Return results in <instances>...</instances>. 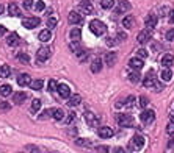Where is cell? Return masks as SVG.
Masks as SVG:
<instances>
[{
  "instance_id": "1",
  "label": "cell",
  "mask_w": 174,
  "mask_h": 153,
  "mask_svg": "<svg viewBox=\"0 0 174 153\" xmlns=\"http://www.w3.org/2000/svg\"><path fill=\"white\" fill-rule=\"evenodd\" d=\"M89 30H91L96 36H101V35H104V33L107 31V27H105V23H102L101 20L94 19V20L89 22Z\"/></svg>"
},
{
  "instance_id": "2",
  "label": "cell",
  "mask_w": 174,
  "mask_h": 153,
  "mask_svg": "<svg viewBox=\"0 0 174 153\" xmlns=\"http://www.w3.org/2000/svg\"><path fill=\"white\" fill-rule=\"evenodd\" d=\"M144 145V138L141 134H135L132 139H130V144H129V150H135L138 151L140 148H143Z\"/></svg>"
},
{
  "instance_id": "3",
  "label": "cell",
  "mask_w": 174,
  "mask_h": 153,
  "mask_svg": "<svg viewBox=\"0 0 174 153\" xmlns=\"http://www.w3.org/2000/svg\"><path fill=\"white\" fill-rule=\"evenodd\" d=\"M140 119H141V122L143 123H152L154 120H155V113L152 111V110H144L141 114H140Z\"/></svg>"
},
{
  "instance_id": "4",
  "label": "cell",
  "mask_w": 174,
  "mask_h": 153,
  "mask_svg": "<svg viewBox=\"0 0 174 153\" xmlns=\"http://www.w3.org/2000/svg\"><path fill=\"white\" fill-rule=\"evenodd\" d=\"M116 120L121 126H132L133 125V117L130 114H118Z\"/></svg>"
},
{
  "instance_id": "5",
  "label": "cell",
  "mask_w": 174,
  "mask_h": 153,
  "mask_svg": "<svg viewBox=\"0 0 174 153\" xmlns=\"http://www.w3.org/2000/svg\"><path fill=\"white\" fill-rule=\"evenodd\" d=\"M49 58H50V48H49V47H41V48L38 50V53H36V61L44 63V61H47Z\"/></svg>"
},
{
  "instance_id": "6",
  "label": "cell",
  "mask_w": 174,
  "mask_h": 153,
  "mask_svg": "<svg viewBox=\"0 0 174 153\" xmlns=\"http://www.w3.org/2000/svg\"><path fill=\"white\" fill-rule=\"evenodd\" d=\"M39 22H41V20H39L38 17H25V19L22 20V25H24L25 28L32 30V28H36V27H38Z\"/></svg>"
},
{
  "instance_id": "7",
  "label": "cell",
  "mask_w": 174,
  "mask_h": 153,
  "mask_svg": "<svg viewBox=\"0 0 174 153\" xmlns=\"http://www.w3.org/2000/svg\"><path fill=\"white\" fill-rule=\"evenodd\" d=\"M57 92L60 94L61 98H69L71 97V89L67 85H58L57 86Z\"/></svg>"
},
{
  "instance_id": "8",
  "label": "cell",
  "mask_w": 174,
  "mask_h": 153,
  "mask_svg": "<svg viewBox=\"0 0 174 153\" xmlns=\"http://www.w3.org/2000/svg\"><path fill=\"white\" fill-rule=\"evenodd\" d=\"M137 39H138V42H140V44H146V42H149V39H151V31H149V28H147V30L140 31V33H138V36H137Z\"/></svg>"
},
{
  "instance_id": "9",
  "label": "cell",
  "mask_w": 174,
  "mask_h": 153,
  "mask_svg": "<svg viewBox=\"0 0 174 153\" xmlns=\"http://www.w3.org/2000/svg\"><path fill=\"white\" fill-rule=\"evenodd\" d=\"M30 83H32V78H30V75H27V73H22V75H19L17 76V85L19 86H30Z\"/></svg>"
},
{
  "instance_id": "10",
  "label": "cell",
  "mask_w": 174,
  "mask_h": 153,
  "mask_svg": "<svg viewBox=\"0 0 174 153\" xmlns=\"http://www.w3.org/2000/svg\"><path fill=\"white\" fill-rule=\"evenodd\" d=\"M122 27L124 28H127V30H130V28H133L135 27V17L133 16H126V17H124L122 19Z\"/></svg>"
},
{
  "instance_id": "11",
  "label": "cell",
  "mask_w": 174,
  "mask_h": 153,
  "mask_svg": "<svg viewBox=\"0 0 174 153\" xmlns=\"http://www.w3.org/2000/svg\"><path fill=\"white\" fill-rule=\"evenodd\" d=\"M130 10V3L127 0H118V8L115 10L116 13H126Z\"/></svg>"
},
{
  "instance_id": "12",
  "label": "cell",
  "mask_w": 174,
  "mask_h": 153,
  "mask_svg": "<svg viewBox=\"0 0 174 153\" xmlns=\"http://www.w3.org/2000/svg\"><path fill=\"white\" fill-rule=\"evenodd\" d=\"M67 20H69V23H72V25H77V23L82 22V16H80L77 11H71L69 16H67Z\"/></svg>"
},
{
  "instance_id": "13",
  "label": "cell",
  "mask_w": 174,
  "mask_h": 153,
  "mask_svg": "<svg viewBox=\"0 0 174 153\" xmlns=\"http://www.w3.org/2000/svg\"><path fill=\"white\" fill-rule=\"evenodd\" d=\"M25 100H27V94L25 92H14L13 94V101L16 105H22Z\"/></svg>"
},
{
  "instance_id": "14",
  "label": "cell",
  "mask_w": 174,
  "mask_h": 153,
  "mask_svg": "<svg viewBox=\"0 0 174 153\" xmlns=\"http://www.w3.org/2000/svg\"><path fill=\"white\" fill-rule=\"evenodd\" d=\"M144 25L151 30V28H154L155 25H157V16L155 14H149L146 19H144Z\"/></svg>"
},
{
  "instance_id": "15",
  "label": "cell",
  "mask_w": 174,
  "mask_h": 153,
  "mask_svg": "<svg viewBox=\"0 0 174 153\" xmlns=\"http://www.w3.org/2000/svg\"><path fill=\"white\" fill-rule=\"evenodd\" d=\"M85 120L89 126H97L99 125V119L93 114V113H85Z\"/></svg>"
},
{
  "instance_id": "16",
  "label": "cell",
  "mask_w": 174,
  "mask_h": 153,
  "mask_svg": "<svg viewBox=\"0 0 174 153\" xmlns=\"http://www.w3.org/2000/svg\"><path fill=\"white\" fill-rule=\"evenodd\" d=\"M143 83H144V86H146V88H152V86H154V83H155V78H154V72H152V70H149V73L144 76Z\"/></svg>"
},
{
  "instance_id": "17",
  "label": "cell",
  "mask_w": 174,
  "mask_h": 153,
  "mask_svg": "<svg viewBox=\"0 0 174 153\" xmlns=\"http://www.w3.org/2000/svg\"><path fill=\"white\" fill-rule=\"evenodd\" d=\"M129 66H130L133 70H140V69H143L144 63H143L141 58H132V60L129 61Z\"/></svg>"
},
{
  "instance_id": "18",
  "label": "cell",
  "mask_w": 174,
  "mask_h": 153,
  "mask_svg": "<svg viewBox=\"0 0 174 153\" xmlns=\"http://www.w3.org/2000/svg\"><path fill=\"white\" fill-rule=\"evenodd\" d=\"M97 133H99L101 138H111L113 136V130L110 128V126H101Z\"/></svg>"
},
{
  "instance_id": "19",
  "label": "cell",
  "mask_w": 174,
  "mask_h": 153,
  "mask_svg": "<svg viewBox=\"0 0 174 153\" xmlns=\"http://www.w3.org/2000/svg\"><path fill=\"white\" fill-rule=\"evenodd\" d=\"M171 76H172L171 69H169V67H163V69H162V73H160V78H162L163 81H169Z\"/></svg>"
},
{
  "instance_id": "20",
  "label": "cell",
  "mask_w": 174,
  "mask_h": 153,
  "mask_svg": "<svg viewBox=\"0 0 174 153\" xmlns=\"http://www.w3.org/2000/svg\"><path fill=\"white\" fill-rule=\"evenodd\" d=\"M80 101H82V97H80L79 94H76V95H71V97H69L67 105H69V106H79Z\"/></svg>"
},
{
  "instance_id": "21",
  "label": "cell",
  "mask_w": 174,
  "mask_h": 153,
  "mask_svg": "<svg viewBox=\"0 0 174 153\" xmlns=\"http://www.w3.org/2000/svg\"><path fill=\"white\" fill-rule=\"evenodd\" d=\"M172 63H174V56L172 55H163V58H162V66L163 67H171L172 66Z\"/></svg>"
},
{
  "instance_id": "22",
  "label": "cell",
  "mask_w": 174,
  "mask_h": 153,
  "mask_svg": "<svg viewBox=\"0 0 174 153\" xmlns=\"http://www.w3.org/2000/svg\"><path fill=\"white\" fill-rule=\"evenodd\" d=\"M50 38H52V31H50V30H42V31L39 33V41H41V42L50 41Z\"/></svg>"
},
{
  "instance_id": "23",
  "label": "cell",
  "mask_w": 174,
  "mask_h": 153,
  "mask_svg": "<svg viewBox=\"0 0 174 153\" xmlns=\"http://www.w3.org/2000/svg\"><path fill=\"white\" fill-rule=\"evenodd\" d=\"M17 42H19V36H17V33H11V35L8 36V39H7V44H8L10 47L17 45Z\"/></svg>"
},
{
  "instance_id": "24",
  "label": "cell",
  "mask_w": 174,
  "mask_h": 153,
  "mask_svg": "<svg viewBox=\"0 0 174 153\" xmlns=\"http://www.w3.org/2000/svg\"><path fill=\"white\" fill-rule=\"evenodd\" d=\"M64 111L61 110V108H57V110H52V117L55 119V120H63L64 119Z\"/></svg>"
},
{
  "instance_id": "25",
  "label": "cell",
  "mask_w": 174,
  "mask_h": 153,
  "mask_svg": "<svg viewBox=\"0 0 174 153\" xmlns=\"http://www.w3.org/2000/svg\"><path fill=\"white\" fill-rule=\"evenodd\" d=\"M10 73H11V69H10V66H8V64L0 66V76H2V78H8Z\"/></svg>"
},
{
  "instance_id": "26",
  "label": "cell",
  "mask_w": 174,
  "mask_h": 153,
  "mask_svg": "<svg viewBox=\"0 0 174 153\" xmlns=\"http://www.w3.org/2000/svg\"><path fill=\"white\" fill-rule=\"evenodd\" d=\"M101 70H102V63H101V60H94V61L91 63V72L97 73V72H101Z\"/></svg>"
},
{
  "instance_id": "27",
  "label": "cell",
  "mask_w": 174,
  "mask_h": 153,
  "mask_svg": "<svg viewBox=\"0 0 174 153\" xmlns=\"http://www.w3.org/2000/svg\"><path fill=\"white\" fill-rule=\"evenodd\" d=\"M105 63H107L108 66H113V64L116 63V53H115V52H108V53L105 55Z\"/></svg>"
},
{
  "instance_id": "28",
  "label": "cell",
  "mask_w": 174,
  "mask_h": 153,
  "mask_svg": "<svg viewBox=\"0 0 174 153\" xmlns=\"http://www.w3.org/2000/svg\"><path fill=\"white\" fill-rule=\"evenodd\" d=\"M69 36H71V39H72V41H80V38H82V31H80V28H72Z\"/></svg>"
},
{
  "instance_id": "29",
  "label": "cell",
  "mask_w": 174,
  "mask_h": 153,
  "mask_svg": "<svg viewBox=\"0 0 174 153\" xmlns=\"http://www.w3.org/2000/svg\"><path fill=\"white\" fill-rule=\"evenodd\" d=\"M129 80H130L132 83H140V81H141V75H140V72L135 70V72L129 73Z\"/></svg>"
},
{
  "instance_id": "30",
  "label": "cell",
  "mask_w": 174,
  "mask_h": 153,
  "mask_svg": "<svg viewBox=\"0 0 174 153\" xmlns=\"http://www.w3.org/2000/svg\"><path fill=\"white\" fill-rule=\"evenodd\" d=\"M11 92H13V89H11V86H10V85H3V86H0V94H2L3 97L11 95Z\"/></svg>"
},
{
  "instance_id": "31",
  "label": "cell",
  "mask_w": 174,
  "mask_h": 153,
  "mask_svg": "<svg viewBox=\"0 0 174 153\" xmlns=\"http://www.w3.org/2000/svg\"><path fill=\"white\" fill-rule=\"evenodd\" d=\"M69 48L72 50V52H76V53H79V52H80V50H83L79 41H72V42L69 44Z\"/></svg>"
},
{
  "instance_id": "32",
  "label": "cell",
  "mask_w": 174,
  "mask_h": 153,
  "mask_svg": "<svg viewBox=\"0 0 174 153\" xmlns=\"http://www.w3.org/2000/svg\"><path fill=\"white\" fill-rule=\"evenodd\" d=\"M8 13H10L11 16H19V14H20V11H19V8H17L16 3H10V5H8Z\"/></svg>"
},
{
  "instance_id": "33",
  "label": "cell",
  "mask_w": 174,
  "mask_h": 153,
  "mask_svg": "<svg viewBox=\"0 0 174 153\" xmlns=\"http://www.w3.org/2000/svg\"><path fill=\"white\" fill-rule=\"evenodd\" d=\"M82 8L86 11V13H93L94 8H93V3H91V0H83L82 2Z\"/></svg>"
},
{
  "instance_id": "34",
  "label": "cell",
  "mask_w": 174,
  "mask_h": 153,
  "mask_svg": "<svg viewBox=\"0 0 174 153\" xmlns=\"http://www.w3.org/2000/svg\"><path fill=\"white\" fill-rule=\"evenodd\" d=\"M42 85H44L42 80H35V81L30 83V88H32L33 91H39V89H42Z\"/></svg>"
},
{
  "instance_id": "35",
  "label": "cell",
  "mask_w": 174,
  "mask_h": 153,
  "mask_svg": "<svg viewBox=\"0 0 174 153\" xmlns=\"http://www.w3.org/2000/svg\"><path fill=\"white\" fill-rule=\"evenodd\" d=\"M101 5H102V8L110 10V8H113V5H115V0H102Z\"/></svg>"
},
{
  "instance_id": "36",
  "label": "cell",
  "mask_w": 174,
  "mask_h": 153,
  "mask_svg": "<svg viewBox=\"0 0 174 153\" xmlns=\"http://www.w3.org/2000/svg\"><path fill=\"white\" fill-rule=\"evenodd\" d=\"M17 60H19L20 63H24V64H27V63L30 61V56H28L27 53H24V52H22V53H19V55H17Z\"/></svg>"
},
{
  "instance_id": "37",
  "label": "cell",
  "mask_w": 174,
  "mask_h": 153,
  "mask_svg": "<svg viewBox=\"0 0 174 153\" xmlns=\"http://www.w3.org/2000/svg\"><path fill=\"white\" fill-rule=\"evenodd\" d=\"M32 110H33V111H38V110H41V100L35 98V100L32 101Z\"/></svg>"
},
{
  "instance_id": "38",
  "label": "cell",
  "mask_w": 174,
  "mask_h": 153,
  "mask_svg": "<svg viewBox=\"0 0 174 153\" xmlns=\"http://www.w3.org/2000/svg\"><path fill=\"white\" fill-rule=\"evenodd\" d=\"M57 81L55 80H50V81H49V85H47V88H49V91H50V92H55L57 91Z\"/></svg>"
},
{
  "instance_id": "39",
  "label": "cell",
  "mask_w": 174,
  "mask_h": 153,
  "mask_svg": "<svg viewBox=\"0 0 174 153\" xmlns=\"http://www.w3.org/2000/svg\"><path fill=\"white\" fill-rule=\"evenodd\" d=\"M11 105L8 103V101H0V111H10Z\"/></svg>"
},
{
  "instance_id": "40",
  "label": "cell",
  "mask_w": 174,
  "mask_h": 153,
  "mask_svg": "<svg viewBox=\"0 0 174 153\" xmlns=\"http://www.w3.org/2000/svg\"><path fill=\"white\" fill-rule=\"evenodd\" d=\"M133 105H135V97H133V95H129L127 100H126V106L130 108V106H133Z\"/></svg>"
},
{
  "instance_id": "41",
  "label": "cell",
  "mask_w": 174,
  "mask_h": 153,
  "mask_svg": "<svg viewBox=\"0 0 174 153\" xmlns=\"http://www.w3.org/2000/svg\"><path fill=\"white\" fill-rule=\"evenodd\" d=\"M76 144H77V145H85V147L91 145V142H89L88 139H82V138H80V139H76Z\"/></svg>"
},
{
  "instance_id": "42",
  "label": "cell",
  "mask_w": 174,
  "mask_h": 153,
  "mask_svg": "<svg viewBox=\"0 0 174 153\" xmlns=\"http://www.w3.org/2000/svg\"><path fill=\"white\" fill-rule=\"evenodd\" d=\"M55 25H57V19H55V17H49V19H47V27L54 28Z\"/></svg>"
},
{
  "instance_id": "43",
  "label": "cell",
  "mask_w": 174,
  "mask_h": 153,
  "mask_svg": "<svg viewBox=\"0 0 174 153\" xmlns=\"http://www.w3.org/2000/svg\"><path fill=\"white\" fill-rule=\"evenodd\" d=\"M24 8H25V10H30L32 6H33V0H24Z\"/></svg>"
},
{
  "instance_id": "44",
  "label": "cell",
  "mask_w": 174,
  "mask_h": 153,
  "mask_svg": "<svg viewBox=\"0 0 174 153\" xmlns=\"http://www.w3.org/2000/svg\"><path fill=\"white\" fill-rule=\"evenodd\" d=\"M166 133H168L169 136H174V123H169V125L166 126Z\"/></svg>"
},
{
  "instance_id": "45",
  "label": "cell",
  "mask_w": 174,
  "mask_h": 153,
  "mask_svg": "<svg viewBox=\"0 0 174 153\" xmlns=\"http://www.w3.org/2000/svg\"><path fill=\"white\" fill-rule=\"evenodd\" d=\"M44 8H46L44 2H36V5H35V10H36V11H42Z\"/></svg>"
},
{
  "instance_id": "46",
  "label": "cell",
  "mask_w": 174,
  "mask_h": 153,
  "mask_svg": "<svg viewBox=\"0 0 174 153\" xmlns=\"http://www.w3.org/2000/svg\"><path fill=\"white\" fill-rule=\"evenodd\" d=\"M166 39H168V41H174V28L168 30V33H166Z\"/></svg>"
},
{
  "instance_id": "47",
  "label": "cell",
  "mask_w": 174,
  "mask_h": 153,
  "mask_svg": "<svg viewBox=\"0 0 174 153\" xmlns=\"http://www.w3.org/2000/svg\"><path fill=\"white\" fill-rule=\"evenodd\" d=\"M146 105H147V97H144V95H143V97H140V106H141V108H144Z\"/></svg>"
},
{
  "instance_id": "48",
  "label": "cell",
  "mask_w": 174,
  "mask_h": 153,
  "mask_svg": "<svg viewBox=\"0 0 174 153\" xmlns=\"http://www.w3.org/2000/svg\"><path fill=\"white\" fill-rule=\"evenodd\" d=\"M138 55H140V58H146L147 56V50L146 48H140L138 50Z\"/></svg>"
},
{
  "instance_id": "49",
  "label": "cell",
  "mask_w": 174,
  "mask_h": 153,
  "mask_svg": "<svg viewBox=\"0 0 174 153\" xmlns=\"http://www.w3.org/2000/svg\"><path fill=\"white\" fill-rule=\"evenodd\" d=\"M74 117H76V114L74 113H67V117H66V123H71L74 120Z\"/></svg>"
},
{
  "instance_id": "50",
  "label": "cell",
  "mask_w": 174,
  "mask_h": 153,
  "mask_svg": "<svg viewBox=\"0 0 174 153\" xmlns=\"http://www.w3.org/2000/svg\"><path fill=\"white\" fill-rule=\"evenodd\" d=\"M115 44H116V41H115L113 38H107V45L111 47V45H115Z\"/></svg>"
},
{
  "instance_id": "51",
  "label": "cell",
  "mask_w": 174,
  "mask_h": 153,
  "mask_svg": "<svg viewBox=\"0 0 174 153\" xmlns=\"http://www.w3.org/2000/svg\"><path fill=\"white\" fill-rule=\"evenodd\" d=\"M168 19H169V22H171V23H174V10H172V11H169Z\"/></svg>"
},
{
  "instance_id": "52",
  "label": "cell",
  "mask_w": 174,
  "mask_h": 153,
  "mask_svg": "<svg viewBox=\"0 0 174 153\" xmlns=\"http://www.w3.org/2000/svg\"><path fill=\"white\" fill-rule=\"evenodd\" d=\"M118 39H119V41L127 39V35H126V33H118Z\"/></svg>"
},
{
  "instance_id": "53",
  "label": "cell",
  "mask_w": 174,
  "mask_h": 153,
  "mask_svg": "<svg viewBox=\"0 0 174 153\" xmlns=\"http://www.w3.org/2000/svg\"><path fill=\"white\" fill-rule=\"evenodd\" d=\"M97 150H99V153H107V147H105V145H102V147H99Z\"/></svg>"
},
{
  "instance_id": "54",
  "label": "cell",
  "mask_w": 174,
  "mask_h": 153,
  "mask_svg": "<svg viewBox=\"0 0 174 153\" xmlns=\"http://www.w3.org/2000/svg\"><path fill=\"white\" fill-rule=\"evenodd\" d=\"M115 153H126V150L121 148V147H118V148H115Z\"/></svg>"
},
{
  "instance_id": "55",
  "label": "cell",
  "mask_w": 174,
  "mask_h": 153,
  "mask_svg": "<svg viewBox=\"0 0 174 153\" xmlns=\"http://www.w3.org/2000/svg\"><path fill=\"white\" fill-rule=\"evenodd\" d=\"M7 33V28L5 27H2V25H0V36H2V35H5Z\"/></svg>"
},
{
  "instance_id": "56",
  "label": "cell",
  "mask_w": 174,
  "mask_h": 153,
  "mask_svg": "<svg viewBox=\"0 0 174 153\" xmlns=\"http://www.w3.org/2000/svg\"><path fill=\"white\" fill-rule=\"evenodd\" d=\"M168 147H169V148H174V139H171V141H169Z\"/></svg>"
},
{
  "instance_id": "57",
  "label": "cell",
  "mask_w": 174,
  "mask_h": 153,
  "mask_svg": "<svg viewBox=\"0 0 174 153\" xmlns=\"http://www.w3.org/2000/svg\"><path fill=\"white\" fill-rule=\"evenodd\" d=\"M169 120H171V123H174V113L169 114Z\"/></svg>"
},
{
  "instance_id": "58",
  "label": "cell",
  "mask_w": 174,
  "mask_h": 153,
  "mask_svg": "<svg viewBox=\"0 0 174 153\" xmlns=\"http://www.w3.org/2000/svg\"><path fill=\"white\" fill-rule=\"evenodd\" d=\"M3 10H5V8H3V5H0V14L3 13Z\"/></svg>"
},
{
  "instance_id": "59",
  "label": "cell",
  "mask_w": 174,
  "mask_h": 153,
  "mask_svg": "<svg viewBox=\"0 0 174 153\" xmlns=\"http://www.w3.org/2000/svg\"><path fill=\"white\" fill-rule=\"evenodd\" d=\"M32 153H41V151H39V150H36V148H35V150H33V151H32Z\"/></svg>"
},
{
  "instance_id": "60",
  "label": "cell",
  "mask_w": 174,
  "mask_h": 153,
  "mask_svg": "<svg viewBox=\"0 0 174 153\" xmlns=\"http://www.w3.org/2000/svg\"><path fill=\"white\" fill-rule=\"evenodd\" d=\"M19 153H22V151H19Z\"/></svg>"
}]
</instances>
